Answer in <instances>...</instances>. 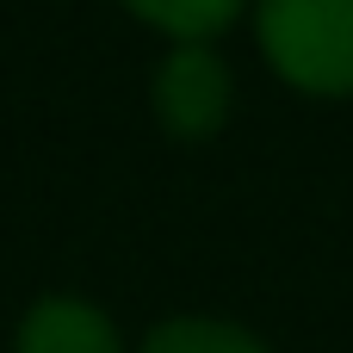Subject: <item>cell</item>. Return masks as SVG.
<instances>
[{
	"mask_svg": "<svg viewBox=\"0 0 353 353\" xmlns=\"http://www.w3.org/2000/svg\"><path fill=\"white\" fill-rule=\"evenodd\" d=\"M254 31L285 87L316 99L353 93V0H261Z\"/></svg>",
	"mask_w": 353,
	"mask_h": 353,
	"instance_id": "cell-1",
	"label": "cell"
},
{
	"mask_svg": "<svg viewBox=\"0 0 353 353\" xmlns=\"http://www.w3.org/2000/svg\"><path fill=\"white\" fill-rule=\"evenodd\" d=\"M12 353H124V341H118V323L99 304L50 292L19 316Z\"/></svg>",
	"mask_w": 353,
	"mask_h": 353,
	"instance_id": "cell-3",
	"label": "cell"
},
{
	"mask_svg": "<svg viewBox=\"0 0 353 353\" xmlns=\"http://www.w3.org/2000/svg\"><path fill=\"white\" fill-rule=\"evenodd\" d=\"M137 353H267V341L223 316H168L143 335Z\"/></svg>",
	"mask_w": 353,
	"mask_h": 353,
	"instance_id": "cell-4",
	"label": "cell"
},
{
	"mask_svg": "<svg viewBox=\"0 0 353 353\" xmlns=\"http://www.w3.org/2000/svg\"><path fill=\"white\" fill-rule=\"evenodd\" d=\"M230 99H236V81H230V62L211 50V43H174L155 68V118L168 137L180 143H205L223 130L230 118Z\"/></svg>",
	"mask_w": 353,
	"mask_h": 353,
	"instance_id": "cell-2",
	"label": "cell"
},
{
	"mask_svg": "<svg viewBox=\"0 0 353 353\" xmlns=\"http://www.w3.org/2000/svg\"><path fill=\"white\" fill-rule=\"evenodd\" d=\"M124 6L174 43H211L242 12V0H124Z\"/></svg>",
	"mask_w": 353,
	"mask_h": 353,
	"instance_id": "cell-5",
	"label": "cell"
}]
</instances>
